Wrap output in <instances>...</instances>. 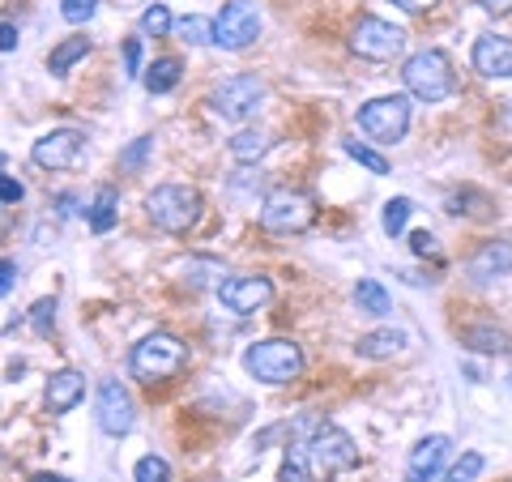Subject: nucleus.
<instances>
[{
	"instance_id": "1",
	"label": "nucleus",
	"mask_w": 512,
	"mask_h": 482,
	"mask_svg": "<svg viewBox=\"0 0 512 482\" xmlns=\"http://www.w3.org/2000/svg\"><path fill=\"white\" fill-rule=\"evenodd\" d=\"M184 367H188V346L175 333L141 337L133 346V355H128V372H133V380H141V384H163L171 376H180Z\"/></svg>"
},
{
	"instance_id": "2",
	"label": "nucleus",
	"mask_w": 512,
	"mask_h": 482,
	"mask_svg": "<svg viewBox=\"0 0 512 482\" xmlns=\"http://www.w3.org/2000/svg\"><path fill=\"white\" fill-rule=\"evenodd\" d=\"M201 210H205V201L192 184H158L146 197L150 222L167 235H188L201 222Z\"/></svg>"
},
{
	"instance_id": "3",
	"label": "nucleus",
	"mask_w": 512,
	"mask_h": 482,
	"mask_svg": "<svg viewBox=\"0 0 512 482\" xmlns=\"http://www.w3.org/2000/svg\"><path fill=\"white\" fill-rule=\"evenodd\" d=\"M244 372L261 384H291L303 372V350L291 337H265L244 350Z\"/></svg>"
},
{
	"instance_id": "4",
	"label": "nucleus",
	"mask_w": 512,
	"mask_h": 482,
	"mask_svg": "<svg viewBox=\"0 0 512 482\" xmlns=\"http://www.w3.org/2000/svg\"><path fill=\"white\" fill-rule=\"evenodd\" d=\"M402 82L419 103H444L453 94L457 77H453V60H448L440 47H423L402 64Z\"/></svg>"
},
{
	"instance_id": "5",
	"label": "nucleus",
	"mask_w": 512,
	"mask_h": 482,
	"mask_svg": "<svg viewBox=\"0 0 512 482\" xmlns=\"http://www.w3.org/2000/svg\"><path fill=\"white\" fill-rule=\"evenodd\" d=\"M312 222H316L312 192H303L295 184H282L261 201V227L274 235H299V231H308Z\"/></svg>"
},
{
	"instance_id": "6",
	"label": "nucleus",
	"mask_w": 512,
	"mask_h": 482,
	"mask_svg": "<svg viewBox=\"0 0 512 482\" xmlns=\"http://www.w3.org/2000/svg\"><path fill=\"white\" fill-rule=\"evenodd\" d=\"M359 128L380 146H397L410 128V99L406 94H384L359 107Z\"/></svg>"
},
{
	"instance_id": "7",
	"label": "nucleus",
	"mask_w": 512,
	"mask_h": 482,
	"mask_svg": "<svg viewBox=\"0 0 512 482\" xmlns=\"http://www.w3.org/2000/svg\"><path fill=\"white\" fill-rule=\"evenodd\" d=\"M265 103V82L256 73H235L210 90V111L222 120H248Z\"/></svg>"
},
{
	"instance_id": "8",
	"label": "nucleus",
	"mask_w": 512,
	"mask_h": 482,
	"mask_svg": "<svg viewBox=\"0 0 512 482\" xmlns=\"http://www.w3.org/2000/svg\"><path fill=\"white\" fill-rule=\"evenodd\" d=\"M350 52L363 60H397L406 52V30L384 22V18H359V26L350 30Z\"/></svg>"
},
{
	"instance_id": "9",
	"label": "nucleus",
	"mask_w": 512,
	"mask_h": 482,
	"mask_svg": "<svg viewBox=\"0 0 512 482\" xmlns=\"http://www.w3.org/2000/svg\"><path fill=\"white\" fill-rule=\"evenodd\" d=\"M303 448H308L312 474H325V478L342 474V470H355V465H359V448H355V440H350L342 427H320Z\"/></svg>"
},
{
	"instance_id": "10",
	"label": "nucleus",
	"mask_w": 512,
	"mask_h": 482,
	"mask_svg": "<svg viewBox=\"0 0 512 482\" xmlns=\"http://www.w3.org/2000/svg\"><path fill=\"white\" fill-rule=\"evenodd\" d=\"M261 39V13L248 0H231V5H222V13L214 18V43L227 47V52H244Z\"/></svg>"
},
{
	"instance_id": "11",
	"label": "nucleus",
	"mask_w": 512,
	"mask_h": 482,
	"mask_svg": "<svg viewBox=\"0 0 512 482\" xmlns=\"http://www.w3.org/2000/svg\"><path fill=\"white\" fill-rule=\"evenodd\" d=\"M218 299L222 308L235 312V316H252L261 312L269 299H274V282L265 278V273H235V278L218 282Z\"/></svg>"
},
{
	"instance_id": "12",
	"label": "nucleus",
	"mask_w": 512,
	"mask_h": 482,
	"mask_svg": "<svg viewBox=\"0 0 512 482\" xmlns=\"http://www.w3.org/2000/svg\"><path fill=\"white\" fill-rule=\"evenodd\" d=\"M94 419H99V431H107V436H128V431H133L137 406H133V397H128V389H124L120 380H103L99 384Z\"/></svg>"
},
{
	"instance_id": "13",
	"label": "nucleus",
	"mask_w": 512,
	"mask_h": 482,
	"mask_svg": "<svg viewBox=\"0 0 512 482\" xmlns=\"http://www.w3.org/2000/svg\"><path fill=\"white\" fill-rule=\"evenodd\" d=\"M82 150H86V137L77 133V128H52L47 137L35 141L30 158H35V167H43V171H69V167H77Z\"/></svg>"
},
{
	"instance_id": "14",
	"label": "nucleus",
	"mask_w": 512,
	"mask_h": 482,
	"mask_svg": "<svg viewBox=\"0 0 512 482\" xmlns=\"http://www.w3.org/2000/svg\"><path fill=\"white\" fill-rule=\"evenodd\" d=\"M453 453V440L448 436H427L410 448V461H406V482H431L440 474V465Z\"/></svg>"
},
{
	"instance_id": "15",
	"label": "nucleus",
	"mask_w": 512,
	"mask_h": 482,
	"mask_svg": "<svg viewBox=\"0 0 512 482\" xmlns=\"http://www.w3.org/2000/svg\"><path fill=\"white\" fill-rule=\"evenodd\" d=\"M474 73L483 77H512V39L508 35H478L474 43Z\"/></svg>"
},
{
	"instance_id": "16",
	"label": "nucleus",
	"mask_w": 512,
	"mask_h": 482,
	"mask_svg": "<svg viewBox=\"0 0 512 482\" xmlns=\"http://www.w3.org/2000/svg\"><path fill=\"white\" fill-rule=\"evenodd\" d=\"M504 273H512V244L508 239H487V244H478V252L470 256V278L491 282V278H504Z\"/></svg>"
},
{
	"instance_id": "17",
	"label": "nucleus",
	"mask_w": 512,
	"mask_h": 482,
	"mask_svg": "<svg viewBox=\"0 0 512 482\" xmlns=\"http://www.w3.org/2000/svg\"><path fill=\"white\" fill-rule=\"evenodd\" d=\"M82 397H86V376L73 372V367L56 372L52 380H47V389H43V401H47V410L52 414H69Z\"/></svg>"
},
{
	"instance_id": "18",
	"label": "nucleus",
	"mask_w": 512,
	"mask_h": 482,
	"mask_svg": "<svg viewBox=\"0 0 512 482\" xmlns=\"http://www.w3.org/2000/svg\"><path fill=\"white\" fill-rule=\"evenodd\" d=\"M116 218H120V192L111 184H103L99 192H94V201H90V231L107 235L111 227H116Z\"/></svg>"
},
{
	"instance_id": "19",
	"label": "nucleus",
	"mask_w": 512,
	"mask_h": 482,
	"mask_svg": "<svg viewBox=\"0 0 512 482\" xmlns=\"http://www.w3.org/2000/svg\"><path fill=\"white\" fill-rule=\"evenodd\" d=\"M402 346H406V333L402 329H376V333H363L359 342H355V350H359L363 359H393Z\"/></svg>"
},
{
	"instance_id": "20",
	"label": "nucleus",
	"mask_w": 512,
	"mask_h": 482,
	"mask_svg": "<svg viewBox=\"0 0 512 482\" xmlns=\"http://www.w3.org/2000/svg\"><path fill=\"white\" fill-rule=\"evenodd\" d=\"M461 337H466V346L478 350V355H508V350H512L508 333H504V329H495V325H470Z\"/></svg>"
},
{
	"instance_id": "21",
	"label": "nucleus",
	"mask_w": 512,
	"mask_h": 482,
	"mask_svg": "<svg viewBox=\"0 0 512 482\" xmlns=\"http://www.w3.org/2000/svg\"><path fill=\"white\" fill-rule=\"evenodd\" d=\"M86 52H90V39H86V35L60 39V43L52 47V56H47V69H52L56 77H64V73H69L77 60H86Z\"/></svg>"
},
{
	"instance_id": "22",
	"label": "nucleus",
	"mask_w": 512,
	"mask_h": 482,
	"mask_svg": "<svg viewBox=\"0 0 512 482\" xmlns=\"http://www.w3.org/2000/svg\"><path fill=\"white\" fill-rule=\"evenodd\" d=\"M180 77H184V64L175 56H163V60H154L146 69V90L150 94H171L175 86H180Z\"/></svg>"
},
{
	"instance_id": "23",
	"label": "nucleus",
	"mask_w": 512,
	"mask_h": 482,
	"mask_svg": "<svg viewBox=\"0 0 512 482\" xmlns=\"http://www.w3.org/2000/svg\"><path fill=\"white\" fill-rule=\"evenodd\" d=\"M227 150H231L235 163H256V158L269 150V133H261V128H239Z\"/></svg>"
},
{
	"instance_id": "24",
	"label": "nucleus",
	"mask_w": 512,
	"mask_h": 482,
	"mask_svg": "<svg viewBox=\"0 0 512 482\" xmlns=\"http://www.w3.org/2000/svg\"><path fill=\"white\" fill-rule=\"evenodd\" d=\"M355 303H359V312H367V316H389L393 312V299H389V291H384L376 278H359Z\"/></svg>"
},
{
	"instance_id": "25",
	"label": "nucleus",
	"mask_w": 512,
	"mask_h": 482,
	"mask_svg": "<svg viewBox=\"0 0 512 482\" xmlns=\"http://www.w3.org/2000/svg\"><path fill=\"white\" fill-rule=\"evenodd\" d=\"M410 214H414V201L410 197H393V201H384V214H380V227H384V235H402L406 231V222H410Z\"/></svg>"
},
{
	"instance_id": "26",
	"label": "nucleus",
	"mask_w": 512,
	"mask_h": 482,
	"mask_svg": "<svg viewBox=\"0 0 512 482\" xmlns=\"http://www.w3.org/2000/svg\"><path fill=\"white\" fill-rule=\"evenodd\" d=\"M175 30H180L184 43H192V47L214 43V22L210 18H197V13H192V18H180V22H175Z\"/></svg>"
},
{
	"instance_id": "27",
	"label": "nucleus",
	"mask_w": 512,
	"mask_h": 482,
	"mask_svg": "<svg viewBox=\"0 0 512 482\" xmlns=\"http://www.w3.org/2000/svg\"><path fill=\"white\" fill-rule=\"evenodd\" d=\"M171 26H175V18H171L167 5H150L146 13H141V35L163 39V35H171Z\"/></svg>"
},
{
	"instance_id": "28",
	"label": "nucleus",
	"mask_w": 512,
	"mask_h": 482,
	"mask_svg": "<svg viewBox=\"0 0 512 482\" xmlns=\"http://www.w3.org/2000/svg\"><path fill=\"white\" fill-rule=\"evenodd\" d=\"M346 154L355 158L359 167H367V171H372V175H389V158H384V154H376L372 146H363V141H346Z\"/></svg>"
},
{
	"instance_id": "29",
	"label": "nucleus",
	"mask_w": 512,
	"mask_h": 482,
	"mask_svg": "<svg viewBox=\"0 0 512 482\" xmlns=\"http://www.w3.org/2000/svg\"><path fill=\"white\" fill-rule=\"evenodd\" d=\"M483 470H487V457L483 453H461V461L444 474V482H474Z\"/></svg>"
},
{
	"instance_id": "30",
	"label": "nucleus",
	"mask_w": 512,
	"mask_h": 482,
	"mask_svg": "<svg viewBox=\"0 0 512 482\" xmlns=\"http://www.w3.org/2000/svg\"><path fill=\"white\" fill-rule=\"evenodd\" d=\"M133 478H137V482H171V465H167V457L150 453V457H141V461H137Z\"/></svg>"
},
{
	"instance_id": "31",
	"label": "nucleus",
	"mask_w": 512,
	"mask_h": 482,
	"mask_svg": "<svg viewBox=\"0 0 512 482\" xmlns=\"http://www.w3.org/2000/svg\"><path fill=\"white\" fill-rule=\"evenodd\" d=\"M308 470H312L308 448H299V453H286L282 470H278V482H308Z\"/></svg>"
},
{
	"instance_id": "32",
	"label": "nucleus",
	"mask_w": 512,
	"mask_h": 482,
	"mask_svg": "<svg viewBox=\"0 0 512 482\" xmlns=\"http://www.w3.org/2000/svg\"><path fill=\"white\" fill-rule=\"evenodd\" d=\"M154 154V137H137L133 146H128L124 154H120V171H141L146 167V158Z\"/></svg>"
},
{
	"instance_id": "33",
	"label": "nucleus",
	"mask_w": 512,
	"mask_h": 482,
	"mask_svg": "<svg viewBox=\"0 0 512 482\" xmlns=\"http://www.w3.org/2000/svg\"><path fill=\"white\" fill-rule=\"evenodd\" d=\"M30 325H35L39 337H52V329H56V299H39L35 308H30Z\"/></svg>"
},
{
	"instance_id": "34",
	"label": "nucleus",
	"mask_w": 512,
	"mask_h": 482,
	"mask_svg": "<svg viewBox=\"0 0 512 482\" xmlns=\"http://www.w3.org/2000/svg\"><path fill=\"white\" fill-rule=\"evenodd\" d=\"M94 9H99V0H60V18L64 22H73V26H82L94 18Z\"/></svg>"
},
{
	"instance_id": "35",
	"label": "nucleus",
	"mask_w": 512,
	"mask_h": 482,
	"mask_svg": "<svg viewBox=\"0 0 512 482\" xmlns=\"http://www.w3.org/2000/svg\"><path fill=\"white\" fill-rule=\"evenodd\" d=\"M124 69L128 77L141 73V39H124Z\"/></svg>"
},
{
	"instance_id": "36",
	"label": "nucleus",
	"mask_w": 512,
	"mask_h": 482,
	"mask_svg": "<svg viewBox=\"0 0 512 482\" xmlns=\"http://www.w3.org/2000/svg\"><path fill=\"white\" fill-rule=\"evenodd\" d=\"M22 197H26V188L13 180V175H5V180H0V201H5V205H18Z\"/></svg>"
},
{
	"instance_id": "37",
	"label": "nucleus",
	"mask_w": 512,
	"mask_h": 482,
	"mask_svg": "<svg viewBox=\"0 0 512 482\" xmlns=\"http://www.w3.org/2000/svg\"><path fill=\"white\" fill-rule=\"evenodd\" d=\"M483 13H491V18H504V13H512V0H474Z\"/></svg>"
},
{
	"instance_id": "38",
	"label": "nucleus",
	"mask_w": 512,
	"mask_h": 482,
	"mask_svg": "<svg viewBox=\"0 0 512 482\" xmlns=\"http://www.w3.org/2000/svg\"><path fill=\"white\" fill-rule=\"evenodd\" d=\"M410 248L419 252V256H431V252H436V239H431L427 231H414V235H410Z\"/></svg>"
},
{
	"instance_id": "39",
	"label": "nucleus",
	"mask_w": 512,
	"mask_h": 482,
	"mask_svg": "<svg viewBox=\"0 0 512 482\" xmlns=\"http://www.w3.org/2000/svg\"><path fill=\"white\" fill-rule=\"evenodd\" d=\"M389 5H397V9H406V13H427L436 0H389Z\"/></svg>"
},
{
	"instance_id": "40",
	"label": "nucleus",
	"mask_w": 512,
	"mask_h": 482,
	"mask_svg": "<svg viewBox=\"0 0 512 482\" xmlns=\"http://www.w3.org/2000/svg\"><path fill=\"white\" fill-rule=\"evenodd\" d=\"M0 47H5V52H13V47H18V26H13V22L0 26Z\"/></svg>"
},
{
	"instance_id": "41",
	"label": "nucleus",
	"mask_w": 512,
	"mask_h": 482,
	"mask_svg": "<svg viewBox=\"0 0 512 482\" xmlns=\"http://www.w3.org/2000/svg\"><path fill=\"white\" fill-rule=\"evenodd\" d=\"M0 273H5V278H0V291H13V278H18V269H13V261H5V265H0Z\"/></svg>"
},
{
	"instance_id": "42",
	"label": "nucleus",
	"mask_w": 512,
	"mask_h": 482,
	"mask_svg": "<svg viewBox=\"0 0 512 482\" xmlns=\"http://www.w3.org/2000/svg\"><path fill=\"white\" fill-rule=\"evenodd\" d=\"M73 201H77L73 192H60V197H56V205H60V210H56V214H73Z\"/></svg>"
},
{
	"instance_id": "43",
	"label": "nucleus",
	"mask_w": 512,
	"mask_h": 482,
	"mask_svg": "<svg viewBox=\"0 0 512 482\" xmlns=\"http://www.w3.org/2000/svg\"><path fill=\"white\" fill-rule=\"evenodd\" d=\"M30 482H69V478H64V474H35Z\"/></svg>"
}]
</instances>
